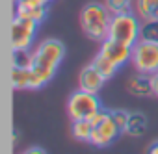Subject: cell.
Wrapping results in <instances>:
<instances>
[{
  "label": "cell",
  "instance_id": "52a82bcc",
  "mask_svg": "<svg viewBox=\"0 0 158 154\" xmlns=\"http://www.w3.org/2000/svg\"><path fill=\"white\" fill-rule=\"evenodd\" d=\"M104 56H108L119 69L125 67L130 59H132V47L127 45V43H121V41H115V39H110L106 37L101 45V50Z\"/></svg>",
  "mask_w": 158,
  "mask_h": 154
},
{
  "label": "cell",
  "instance_id": "ba28073f",
  "mask_svg": "<svg viewBox=\"0 0 158 154\" xmlns=\"http://www.w3.org/2000/svg\"><path fill=\"white\" fill-rule=\"evenodd\" d=\"M119 134H123V132H121V128L117 126V123L114 121V117L110 115V117L101 124V126H97V128H93V130H91L89 143H91V145H95V147L106 148V147H110V145L115 141V137H117Z\"/></svg>",
  "mask_w": 158,
  "mask_h": 154
},
{
  "label": "cell",
  "instance_id": "3957f363",
  "mask_svg": "<svg viewBox=\"0 0 158 154\" xmlns=\"http://www.w3.org/2000/svg\"><path fill=\"white\" fill-rule=\"evenodd\" d=\"M139 21L141 19L138 15H134L132 11L112 15L110 28H108V37L134 47L141 37V22Z\"/></svg>",
  "mask_w": 158,
  "mask_h": 154
},
{
  "label": "cell",
  "instance_id": "6da1fadb",
  "mask_svg": "<svg viewBox=\"0 0 158 154\" xmlns=\"http://www.w3.org/2000/svg\"><path fill=\"white\" fill-rule=\"evenodd\" d=\"M65 58V45L60 39H45L34 50L30 89H39L54 78V72Z\"/></svg>",
  "mask_w": 158,
  "mask_h": 154
},
{
  "label": "cell",
  "instance_id": "ac0fdd59",
  "mask_svg": "<svg viewBox=\"0 0 158 154\" xmlns=\"http://www.w3.org/2000/svg\"><path fill=\"white\" fill-rule=\"evenodd\" d=\"M147 41H156L158 43V21H143L141 22V37Z\"/></svg>",
  "mask_w": 158,
  "mask_h": 154
},
{
  "label": "cell",
  "instance_id": "277c9868",
  "mask_svg": "<svg viewBox=\"0 0 158 154\" xmlns=\"http://www.w3.org/2000/svg\"><path fill=\"white\" fill-rule=\"evenodd\" d=\"M101 108H102V104H101V99L97 97V93H89L80 87L74 93H71V97L67 100V113H69L71 121L89 119Z\"/></svg>",
  "mask_w": 158,
  "mask_h": 154
},
{
  "label": "cell",
  "instance_id": "7a4b0ae2",
  "mask_svg": "<svg viewBox=\"0 0 158 154\" xmlns=\"http://www.w3.org/2000/svg\"><path fill=\"white\" fill-rule=\"evenodd\" d=\"M110 21H112L110 10L99 2H89L80 11V26H82L84 34L89 39L99 41V43H102L108 37Z\"/></svg>",
  "mask_w": 158,
  "mask_h": 154
},
{
  "label": "cell",
  "instance_id": "5bb4252c",
  "mask_svg": "<svg viewBox=\"0 0 158 154\" xmlns=\"http://www.w3.org/2000/svg\"><path fill=\"white\" fill-rule=\"evenodd\" d=\"M30 80H32V69L13 65V69H11V86H13V89H30Z\"/></svg>",
  "mask_w": 158,
  "mask_h": 154
},
{
  "label": "cell",
  "instance_id": "7c38bea8",
  "mask_svg": "<svg viewBox=\"0 0 158 154\" xmlns=\"http://www.w3.org/2000/svg\"><path fill=\"white\" fill-rule=\"evenodd\" d=\"M147 128V117L145 113L141 111H130L128 115V123H127V128L123 130V134H128V136H141Z\"/></svg>",
  "mask_w": 158,
  "mask_h": 154
},
{
  "label": "cell",
  "instance_id": "8fae6325",
  "mask_svg": "<svg viewBox=\"0 0 158 154\" xmlns=\"http://www.w3.org/2000/svg\"><path fill=\"white\" fill-rule=\"evenodd\" d=\"M134 10L141 21H158V0H136Z\"/></svg>",
  "mask_w": 158,
  "mask_h": 154
},
{
  "label": "cell",
  "instance_id": "4fadbf2b",
  "mask_svg": "<svg viewBox=\"0 0 158 154\" xmlns=\"http://www.w3.org/2000/svg\"><path fill=\"white\" fill-rule=\"evenodd\" d=\"M91 63H93V67H95L102 76H104V80L114 78V74H115V72H117V69H119V67H117V65H115L108 56H104L102 52H99V54L93 58V61H91Z\"/></svg>",
  "mask_w": 158,
  "mask_h": 154
},
{
  "label": "cell",
  "instance_id": "ffe728a7",
  "mask_svg": "<svg viewBox=\"0 0 158 154\" xmlns=\"http://www.w3.org/2000/svg\"><path fill=\"white\" fill-rule=\"evenodd\" d=\"M47 13H48V10H47V6H37V8H32L24 17L26 19H34L35 22H43L45 21V17H47Z\"/></svg>",
  "mask_w": 158,
  "mask_h": 154
},
{
  "label": "cell",
  "instance_id": "cb8c5ba5",
  "mask_svg": "<svg viewBox=\"0 0 158 154\" xmlns=\"http://www.w3.org/2000/svg\"><path fill=\"white\" fill-rule=\"evenodd\" d=\"M28 152H39V154H43V152H45V150H41V148H37V147H35V148H30V150H28Z\"/></svg>",
  "mask_w": 158,
  "mask_h": 154
},
{
  "label": "cell",
  "instance_id": "9c48e42d",
  "mask_svg": "<svg viewBox=\"0 0 158 154\" xmlns=\"http://www.w3.org/2000/svg\"><path fill=\"white\" fill-rule=\"evenodd\" d=\"M104 76L93 67V63L86 65L82 71H80V76H78V87L84 89V91H89V93H99L101 87L104 86Z\"/></svg>",
  "mask_w": 158,
  "mask_h": 154
},
{
  "label": "cell",
  "instance_id": "9a60e30c",
  "mask_svg": "<svg viewBox=\"0 0 158 154\" xmlns=\"http://www.w3.org/2000/svg\"><path fill=\"white\" fill-rule=\"evenodd\" d=\"M91 130H93V126H91V123L88 119H76V121H73L71 132H73L74 139H78V141H88L89 143Z\"/></svg>",
  "mask_w": 158,
  "mask_h": 154
},
{
  "label": "cell",
  "instance_id": "7402d4cb",
  "mask_svg": "<svg viewBox=\"0 0 158 154\" xmlns=\"http://www.w3.org/2000/svg\"><path fill=\"white\" fill-rule=\"evenodd\" d=\"M151 84H152V97L158 99V72L151 74Z\"/></svg>",
  "mask_w": 158,
  "mask_h": 154
},
{
  "label": "cell",
  "instance_id": "44dd1931",
  "mask_svg": "<svg viewBox=\"0 0 158 154\" xmlns=\"http://www.w3.org/2000/svg\"><path fill=\"white\" fill-rule=\"evenodd\" d=\"M128 115H130V111H127V110H112V117H114V121L117 123V126L121 128V132L127 128Z\"/></svg>",
  "mask_w": 158,
  "mask_h": 154
},
{
  "label": "cell",
  "instance_id": "30bf717a",
  "mask_svg": "<svg viewBox=\"0 0 158 154\" xmlns=\"http://www.w3.org/2000/svg\"><path fill=\"white\" fill-rule=\"evenodd\" d=\"M127 89L128 93L136 95V97H151L152 95V84H151V74H143V72H138L136 76L128 78L127 82Z\"/></svg>",
  "mask_w": 158,
  "mask_h": 154
},
{
  "label": "cell",
  "instance_id": "d6986e66",
  "mask_svg": "<svg viewBox=\"0 0 158 154\" xmlns=\"http://www.w3.org/2000/svg\"><path fill=\"white\" fill-rule=\"evenodd\" d=\"M110 115H112V110H104V108H101V110H99V111H95L88 121L91 123V126H93V128H97V126H101V124L110 117Z\"/></svg>",
  "mask_w": 158,
  "mask_h": 154
},
{
  "label": "cell",
  "instance_id": "8992f818",
  "mask_svg": "<svg viewBox=\"0 0 158 154\" xmlns=\"http://www.w3.org/2000/svg\"><path fill=\"white\" fill-rule=\"evenodd\" d=\"M37 28L39 22H35L34 19H26V17H19L15 15L11 21V43H13V50H21V48H30L35 35H37Z\"/></svg>",
  "mask_w": 158,
  "mask_h": 154
},
{
  "label": "cell",
  "instance_id": "603a6c76",
  "mask_svg": "<svg viewBox=\"0 0 158 154\" xmlns=\"http://www.w3.org/2000/svg\"><path fill=\"white\" fill-rule=\"evenodd\" d=\"M149 152H151V154H158V141H154V143L149 147Z\"/></svg>",
  "mask_w": 158,
  "mask_h": 154
},
{
  "label": "cell",
  "instance_id": "e0dca14e",
  "mask_svg": "<svg viewBox=\"0 0 158 154\" xmlns=\"http://www.w3.org/2000/svg\"><path fill=\"white\" fill-rule=\"evenodd\" d=\"M104 6L110 10L112 15L128 13L132 8V0H104Z\"/></svg>",
  "mask_w": 158,
  "mask_h": 154
},
{
  "label": "cell",
  "instance_id": "484cf974",
  "mask_svg": "<svg viewBox=\"0 0 158 154\" xmlns=\"http://www.w3.org/2000/svg\"><path fill=\"white\" fill-rule=\"evenodd\" d=\"M13 2H15V4H19V2H21V0H13Z\"/></svg>",
  "mask_w": 158,
  "mask_h": 154
},
{
  "label": "cell",
  "instance_id": "d4e9b609",
  "mask_svg": "<svg viewBox=\"0 0 158 154\" xmlns=\"http://www.w3.org/2000/svg\"><path fill=\"white\" fill-rule=\"evenodd\" d=\"M50 2H54V0H43V4H47V6H48Z\"/></svg>",
  "mask_w": 158,
  "mask_h": 154
},
{
  "label": "cell",
  "instance_id": "5b68a950",
  "mask_svg": "<svg viewBox=\"0 0 158 154\" xmlns=\"http://www.w3.org/2000/svg\"><path fill=\"white\" fill-rule=\"evenodd\" d=\"M130 63L134 65L136 72H143V74L158 72V43L156 41L139 39L132 47V59H130Z\"/></svg>",
  "mask_w": 158,
  "mask_h": 154
},
{
  "label": "cell",
  "instance_id": "2e32d148",
  "mask_svg": "<svg viewBox=\"0 0 158 154\" xmlns=\"http://www.w3.org/2000/svg\"><path fill=\"white\" fill-rule=\"evenodd\" d=\"M13 65L32 69V65H34V52H30V48L13 50Z\"/></svg>",
  "mask_w": 158,
  "mask_h": 154
}]
</instances>
